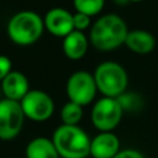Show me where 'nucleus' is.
Listing matches in <instances>:
<instances>
[{
    "mask_svg": "<svg viewBox=\"0 0 158 158\" xmlns=\"http://www.w3.org/2000/svg\"><path fill=\"white\" fill-rule=\"evenodd\" d=\"M27 158H59V153L52 139L46 137L33 138L26 147Z\"/></svg>",
    "mask_w": 158,
    "mask_h": 158,
    "instance_id": "4468645a",
    "label": "nucleus"
},
{
    "mask_svg": "<svg viewBox=\"0 0 158 158\" xmlns=\"http://www.w3.org/2000/svg\"><path fill=\"white\" fill-rule=\"evenodd\" d=\"M1 91L6 99L21 101L23 96L30 91L28 80L21 72L11 70L1 80Z\"/></svg>",
    "mask_w": 158,
    "mask_h": 158,
    "instance_id": "9d476101",
    "label": "nucleus"
},
{
    "mask_svg": "<svg viewBox=\"0 0 158 158\" xmlns=\"http://www.w3.org/2000/svg\"><path fill=\"white\" fill-rule=\"evenodd\" d=\"M120 152V141L111 132H101L91 139L90 156L94 158H114Z\"/></svg>",
    "mask_w": 158,
    "mask_h": 158,
    "instance_id": "9b49d317",
    "label": "nucleus"
},
{
    "mask_svg": "<svg viewBox=\"0 0 158 158\" xmlns=\"http://www.w3.org/2000/svg\"><path fill=\"white\" fill-rule=\"evenodd\" d=\"M73 21H74V28L78 31H83L85 28L89 27L90 25V16L81 14V12H77L73 15Z\"/></svg>",
    "mask_w": 158,
    "mask_h": 158,
    "instance_id": "f3484780",
    "label": "nucleus"
},
{
    "mask_svg": "<svg viewBox=\"0 0 158 158\" xmlns=\"http://www.w3.org/2000/svg\"><path fill=\"white\" fill-rule=\"evenodd\" d=\"M1 93H2V91H1V85H0V94H1Z\"/></svg>",
    "mask_w": 158,
    "mask_h": 158,
    "instance_id": "412c9836",
    "label": "nucleus"
},
{
    "mask_svg": "<svg viewBox=\"0 0 158 158\" xmlns=\"http://www.w3.org/2000/svg\"><path fill=\"white\" fill-rule=\"evenodd\" d=\"M123 107L117 98L104 96L95 102L91 110V122L101 132H110L122 118Z\"/></svg>",
    "mask_w": 158,
    "mask_h": 158,
    "instance_id": "39448f33",
    "label": "nucleus"
},
{
    "mask_svg": "<svg viewBox=\"0 0 158 158\" xmlns=\"http://www.w3.org/2000/svg\"><path fill=\"white\" fill-rule=\"evenodd\" d=\"M44 27L56 37H65L75 30L73 15L60 7H54L46 14Z\"/></svg>",
    "mask_w": 158,
    "mask_h": 158,
    "instance_id": "1a4fd4ad",
    "label": "nucleus"
},
{
    "mask_svg": "<svg viewBox=\"0 0 158 158\" xmlns=\"http://www.w3.org/2000/svg\"><path fill=\"white\" fill-rule=\"evenodd\" d=\"M98 90L107 98H118L123 94L128 84L125 68L112 60L100 63L94 73Z\"/></svg>",
    "mask_w": 158,
    "mask_h": 158,
    "instance_id": "20e7f679",
    "label": "nucleus"
},
{
    "mask_svg": "<svg viewBox=\"0 0 158 158\" xmlns=\"http://www.w3.org/2000/svg\"><path fill=\"white\" fill-rule=\"evenodd\" d=\"M126 22L116 14L101 16L90 30V42L100 51H112L126 42Z\"/></svg>",
    "mask_w": 158,
    "mask_h": 158,
    "instance_id": "f257e3e1",
    "label": "nucleus"
},
{
    "mask_svg": "<svg viewBox=\"0 0 158 158\" xmlns=\"http://www.w3.org/2000/svg\"><path fill=\"white\" fill-rule=\"evenodd\" d=\"M52 141L63 158H86L90 154L91 139L77 125H60Z\"/></svg>",
    "mask_w": 158,
    "mask_h": 158,
    "instance_id": "f03ea898",
    "label": "nucleus"
},
{
    "mask_svg": "<svg viewBox=\"0 0 158 158\" xmlns=\"http://www.w3.org/2000/svg\"><path fill=\"white\" fill-rule=\"evenodd\" d=\"M128 1H133V2H138V1H143V0H128Z\"/></svg>",
    "mask_w": 158,
    "mask_h": 158,
    "instance_id": "aec40b11",
    "label": "nucleus"
},
{
    "mask_svg": "<svg viewBox=\"0 0 158 158\" xmlns=\"http://www.w3.org/2000/svg\"><path fill=\"white\" fill-rule=\"evenodd\" d=\"M114 158H144V156L135 149H123L120 151Z\"/></svg>",
    "mask_w": 158,
    "mask_h": 158,
    "instance_id": "6ab92c4d",
    "label": "nucleus"
},
{
    "mask_svg": "<svg viewBox=\"0 0 158 158\" xmlns=\"http://www.w3.org/2000/svg\"><path fill=\"white\" fill-rule=\"evenodd\" d=\"M25 117L20 101L6 98L0 100V138H15L22 128Z\"/></svg>",
    "mask_w": 158,
    "mask_h": 158,
    "instance_id": "0eeeda50",
    "label": "nucleus"
},
{
    "mask_svg": "<svg viewBox=\"0 0 158 158\" xmlns=\"http://www.w3.org/2000/svg\"><path fill=\"white\" fill-rule=\"evenodd\" d=\"M104 2L105 0H73L77 12H81L88 16L99 14L104 7Z\"/></svg>",
    "mask_w": 158,
    "mask_h": 158,
    "instance_id": "dca6fc26",
    "label": "nucleus"
},
{
    "mask_svg": "<svg viewBox=\"0 0 158 158\" xmlns=\"http://www.w3.org/2000/svg\"><path fill=\"white\" fill-rule=\"evenodd\" d=\"M88 49L86 36L78 30H74L63 40V52L70 59H80L84 57Z\"/></svg>",
    "mask_w": 158,
    "mask_h": 158,
    "instance_id": "ddd939ff",
    "label": "nucleus"
},
{
    "mask_svg": "<svg viewBox=\"0 0 158 158\" xmlns=\"http://www.w3.org/2000/svg\"><path fill=\"white\" fill-rule=\"evenodd\" d=\"M20 104L25 116L33 121H46L54 111L52 98L42 90H30Z\"/></svg>",
    "mask_w": 158,
    "mask_h": 158,
    "instance_id": "6e6552de",
    "label": "nucleus"
},
{
    "mask_svg": "<svg viewBox=\"0 0 158 158\" xmlns=\"http://www.w3.org/2000/svg\"><path fill=\"white\" fill-rule=\"evenodd\" d=\"M98 86L93 74L85 70L74 72L67 81V95L69 101L80 106L90 104L96 94Z\"/></svg>",
    "mask_w": 158,
    "mask_h": 158,
    "instance_id": "423d86ee",
    "label": "nucleus"
},
{
    "mask_svg": "<svg viewBox=\"0 0 158 158\" xmlns=\"http://www.w3.org/2000/svg\"><path fill=\"white\" fill-rule=\"evenodd\" d=\"M83 116V106L68 101L60 110V118L64 125H77Z\"/></svg>",
    "mask_w": 158,
    "mask_h": 158,
    "instance_id": "2eb2a0df",
    "label": "nucleus"
},
{
    "mask_svg": "<svg viewBox=\"0 0 158 158\" xmlns=\"http://www.w3.org/2000/svg\"><path fill=\"white\" fill-rule=\"evenodd\" d=\"M44 21L38 14L25 10L15 14L7 23V35L10 40L20 46L35 43L42 35Z\"/></svg>",
    "mask_w": 158,
    "mask_h": 158,
    "instance_id": "7ed1b4c3",
    "label": "nucleus"
},
{
    "mask_svg": "<svg viewBox=\"0 0 158 158\" xmlns=\"http://www.w3.org/2000/svg\"><path fill=\"white\" fill-rule=\"evenodd\" d=\"M125 44L135 53L147 54L152 52L156 47V40L153 35L144 30H133L128 31Z\"/></svg>",
    "mask_w": 158,
    "mask_h": 158,
    "instance_id": "f8f14e48",
    "label": "nucleus"
},
{
    "mask_svg": "<svg viewBox=\"0 0 158 158\" xmlns=\"http://www.w3.org/2000/svg\"><path fill=\"white\" fill-rule=\"evenodd\" d=\"M11 72V59L0 54V81Z\"/></svg>",
    "mask_w": 158,
    "mask_h": 158,
    "instance_id": "a211bd4d",
    "label": "nucleus"
}]
</instances>
